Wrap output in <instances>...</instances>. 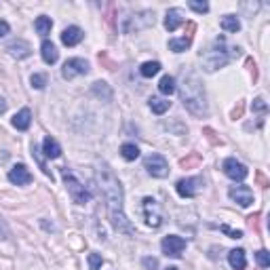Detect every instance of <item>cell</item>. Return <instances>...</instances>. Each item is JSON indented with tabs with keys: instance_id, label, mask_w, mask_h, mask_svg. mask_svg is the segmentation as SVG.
Listing matches in <instances>:
<instances>
[{
	"instance_id": "7402d4cb",
	"label": "cell",
	"mask_w": 270,
	"mask_h": 270,
	"mask_svg": "<svg viewBox=\"0 0 270 270\" xmlns=\"http://www.w3.org/2000/svg\"><path fill=\"white\" fill-rule=\"evenodd\" d=\"M34 28H36V32H38L40 36H47V34L51 32V28H53L51 17H44V15H40L38 19L34 21Z\"/></svg>"
},
{
	"instance_id": "5bb4252c",
	"label": "cell",
	"mask_w": 270,
	"mask_h": 270,
	"mask_svg": "<svg viewBox=\"0 0 270 270\" xmlns=\"http://www.w3.org/2000/svg\"><path fill=\"white\" fill-rule=\"evenodd\" d=\"M83 38H85V32L76 28V25H70V28L61 32V42H64L66 47H74V44H78Z\"/></svg>"
},
{
	"instance_id": "f1b7e54d",
	"label": "cell",
	"mask_w": 270,
	"mask_h": 270,
	"mask_svg": "<svg viewBox=\"0 0 270 270\" xmlns=\"http://www.w3.org/2000/svg\"><path fill=\"white\" fill-rule=\"evenodd\" d=\"M256 258H258V264L262 266V268H268L270 266V254L266 249H260L258 254H256Z\"/></svg>"
},
{
	"instance_id": "d4e9b609",
	"label": "cell",
	"mask_w": 270,
	"mask_h": 270,
	"mask_svg": "<svg viewBox=\"0 0 270 270\" xmlns=\"http://www.w3.org/2000/svg\"><path fill=\"white\" fill-rule=\"evenodd\" d=\"M121 154H123L125 160H135V158L139 156V148L135 146V143H123Z\"/></svg>"
},
{
	"instance_id": "60d3db41",
	"label": "cell",
	"mask_w": 270,
	"mask_h": 270,
	"mask_svg": "<svg viewBox=\"0 0 270 270\" xmlns=\"http://www.w3.org/2000/svg\"><path fill=\"white\" fill-rule=\"evenodd\" d=\"M258 182H260V186H262V188H266V186H268V179H266L262 173H258Z\"/></svg>"
},
{
	"instance_id": "ffe728a7",
	"label": "cell",
	"mask_w": 270,
	"mask_h": 270,
	"mask_svg": "<svg viewBox=\"0 0 270 270\" xmlns=\"http://www.w3.org/2000/svg\"><path fill=\"white\" fill-rule=\"evenodd\" d=\"M220 25L226 32H239L241 30V21H239V17H235V15H224Z\"/></svg>"
},
{
	"instance_id": "4fadbf2b",
	"label": "cell",
	"mask_w": 270,
	"mask_h": 270,
	"mask_svg": "<svg viewBox=\"0 0 270 270\" xmlns=\"http://www.w3.org/2000/svg\"><path fill=\"white\" fill-rule=\"evenodd\" d=\"M6 51H8V55L15 57V59H25V57L32 55V47L25 40H13V42H8L6 44Z\"/></svg>"
},
{
	"instance_id": "9c48e42d",
	"label": "cell",
	"mask_w": 270,
	"mask_h": 270,
	"mask_svg": "<svg viewBox=\"0 0 270 270\" xmlns=\"http://www.w3.org/2000/svg\"><path fill=\"white\" fill-rule=\"evenodd\" d=\"M89 72V64L85 59H80V57H72L68 59L64 68H61V76H64L66 80H72L74 76H80V74H87Z\"/></svg>"
},
{
	"instance_id": "44dd1931",
	"label": "cell",
	"mask_w": 270,
	"mask_h": 270,
	"mask_svg": "<svg viewBox=\"0 0 270 270\" xmlns=\"http://www.w3.org/2000/svg\"><path fill=\"white\" fill-rule=\"evenodd\" d=\"M169 106H171V102L163 100V97H150V110L154 114H165L169 110Z\"/></svg>"
},
{
	"instance_id": "8d00e7d4",
	"label": "cell",
	"mask_w": 270,
	"mask_h": 270,
	"mask_svg": "<svg viewBox=\"0 0 270 270\" xmlns=\"http://www.w3.org/2000/svg\"><path fill=\"white\" fill-rule=\"evenodd\" d=\"M143 266H146L148 270H154L158 266V262H156L154 258H143Z\"/></svg>"
},
{
	"instance_id": "ac0fdd59",
	"label": "cell",
	"mask_w": 270,
	"mask_h": 270,
	"mask_svg": "<svg viewBox=\"0 0 270 270\" xmlns=\"http://www.w3.org/2000/svg\"><path fill=\"white\" fill-rule=\"evenodd\" d=\"M228 262L235 270H245L247 266V258H245V251L243 249H232L228 254Z\"/></svg>"
},
{
	"instance_id": "7bdbcfd3",
	"label": "cell",
	"mask_w": 270,
	"mask_h": 270,
	"mask_svg": "<svg viewBox=\"0 0 270 270\" xmlns=\"http://www.w3.org/2000/svg\"><path fill=\"white\" fill-rule=\"evenodd\" d=\"M167 270H179V268H175V266H171V268H167Z\"/></svg>"
},
{
	"instance_id": "9a60e30c",
	"label": "cell",
	"mask_w": 270,
	"mask_h": 270,
	"mask_svg": "<svg viewBox=\"0 0 270 270\" xmlns=\"http://www.w3.org/2000/svg\"><path fill=\"white\" fill-rule=\"evenodd\" d=\"M182 23H184V13L179 11V8H169L165 15V28L169 32H175Z\"/></svg>"
},
{
	"instance_id": "ba28073f",
	"label": "cell",
	"mask_w": 270,
	"mask_h": 270,
	"mask_svg": "<svg viewBox=\"0 0 270 270\" xmlns=\"http://www.w3.org/2000/svg\"><path fill=\"white\" fill-rule=\"evenodd\" d=\"M160 249H163V254L169 256V258H182L184 249H186V241L182 237L169 235V237L163 239V243H160Z\"/></svg>"
},
{
	"instance_id": "d590c367",
	"label": "cell",
	"mask_w": 270,
	"mask_h": 270,
	"mask_svg": "<svg viewBox=\"0 0 270 270\" xmlns=\"http://www.w3.org/2000/svg\"><path fill=\"white\" fill-rule=\"evenodd\" d=\"M203 133L207 135V139H209L211 143H215V146H218V143H222V139H218V137H215V131H213V129H209V127H207V129H203Z\"/></svg>"
},
{
	"instance_id": "836d02e7",
	"label": "cell",
	"mask_w": 270,
	"mask_h": 270,
	"mask_svg": "<svg viewBox=\"0 0 270 270\" xmlns=\"http://www.w3.org/2000/svg\"><path fill=\"white\" fill-rule=\"evenodd\" d=\"M8 235H11V232H8V226H6V222L0 218V241H6L8 239Z\"/></svg>"
},
{
	"instance_id": "5b68a950",
	"label": "cell",
	"mask_w": 270,
	"mask_h": 270,
	"mask_svg": "<svg viewBox=\"0 0 270 270\" xmlns=\"http://www.w3.org/2000/svg\"><path fill=\"white\" fill-rule=\"evenodd\" d=\"M141 211H143V218H146V224L150 228H158L163 224V209H160V205L154 199L146 196L141 205Z\"/></svg>"
},
{
	"instance_id": "484cf974",
	"label": "cell",
	"mask_w": 270,
	"mask_h": 270,
	"mask_svg": "<svg viewBox=\"0 0 270 270\" xmlns=\"http://www.w3.org/2000/svg\"><path fill=\"white\" fill-rule=\"evenodd\" d=\"M190 42L192 40H188V38H171L169 40V49L173 53H182V51H186L188 47H190Z\"/></svg>"
},
{
	"instance_id": "7c38bea8",
	"label": "cell",
	"mask_w": 270,
	"mask_h": 270,
	"mask_svg": "<svg viewBox=\"0 0 270 270\" xmlns=\"http://www.w3.org/2000/svg\"><path fill=\"white\" fill-rule=\"evenodd\" d=\"M8 182L15 186H25L32 182V173L28 171L25 165H15L11 171H8Z\"/></svg>"
},
{
	"instance_id": "8fae6325",
	"label": "cell",
	"mask_w": 270,
	"mask_h": 270,
	"mask_svg": "<svg viewBox=\"0 0 270 270\" xmlns=\"http://www.w3.org/2000/svg\"><path fill=\"white\" fill-rule=\"evenodd\" d=\"M228 194H230V199L239 203L241 207H249L254 203V190H251L249 186H232Z\"/></svg>"
},
{
	"instance_id": "7a4b0ae2",
	"label": "cell",
	"mask_w": 270,
	"mask_h": 270,
	"mask_svg": "<svg viewBox=\"0 0 270 270\" xmlns=\"http://www.w3.org/2000/svg\"><path fill=\"white\" fill-rule=\"evenodd\" d=\"M179 97L186 106V110L194 116L207 114V102H205V89L199 74L194 72H184L182 85H179Z\"/></svg>"
},
{
	"instance_id": "4316f807",
	"label": "cell",
	"mask_w": 270,
	"mask_h": 270,
	"mask_svg": "<svg viewBox=\"0 0 270 270\" xmlns=\"http://www.w3.org/2000/svg\"><path fill=\"white\" fill-rule=\"evenodd\" d=\"M104 264V258L100 254H89V270H100Z\"/></svg>"
},
{
	"instance_id": "83f0119b",
	"label": "cell",
	"mask_w": 270,
	"mask_h": 270,
	"mask_svg": "<svg viewBox=\"0 0 270 270\" xmlns=\"http://www.w3.org/2000/svg\"><path fill=\"white\" fill-rule=\"evenodd\" d=\"M30 83H32L34 89H44V87H47V76H44V74H32Z\"/></svg>"
},
{
	"instance_id": "6da1fadb",
	"label": "cell",
	"mask_w": 270,
	"mask_h": 270,
	"mask_svg": "<svg viewBox=\"0 0 270 270\" xmlns=\"http://www.w3.org/2000/svg\"><path fill=\"white\" fill-rule=\"evenodd\" d=\"M97 182H100V188L104 190L106 203H108V215H110L112 226L119 232H125V235H135V230L129 224L125 209H123V186L119 182V177L114 175V171L110 167L102 165V169H97Z\"/></svg>"
},
{
	"instance_id": "30bf717a",
	"label": "cell",
	"mask_w": 270,
	"mask_h": 270,
	"mask_svg": "<svg viewBox=\"0 0 270 270\" xmlns=\"http://www.w3.org/2000/svg\"><path fill=\"white\" fill-rule=\"evenodd\" d=\"M222 169H224V173H226L230 179H235V182H243V179L247 177V173H249L247 167L243 163H239L237 158H226Z\"/></svg>"
},
{
	"instance_id": "e575fe53",
	"label": "cell",
	"mask_w": 270,
	"mask_h": 270,
	"mask_svg": "<svg viewBox=\"0 0 270 270\" xmlns=\"http://www.w3.org/2000/svg\"><path fill=\"white\" fill-rule=\"evenodd\" d=\"M254 110H256V112H266V110H268V106H266V102L262 100V97L254 100Z\"/></svg>"
},
{
	"instance_id": "3957f363",
	"label": "cell",
	"mask_w": 270,
	"mask_h": 270,
	"mask_svg": "<svg viewBox=\"0 0 270 270\" xmlns=\"http://www.w3.org/2000/svg\"><path fill=\"white\" fill-rule=\"evenodd\" d=\"M237 55H239V49H226V40L218 38L213 42V47H209L205 53H201V59H203L205 70L213 72L218 68H224L232 57H237Z\"/></svg>"
},
{
	"instance_id": "52a82bcc",
	"label": "cell",
	"mask_w": 270,
	"mask_h": 270,
	"mask_svg": "<svg viewBox=\"0 0 270 270\" xmlns=\"http://www.w3.org/2000/svg\"><path fill=\"white\" fill-rule=\"evenodd\" d=\"M175 190L179 196L184 199H192L203 190V177H186V179H179L175 184Z\"/></svg>"
},
{
	"instance_id": "b9f144b4",
	"label": "cell",
	"mask_w": 270,
	"mask_h": 270,
	"mask_svg": "<svg viewBox=\"0 0 270 270\" xmlns=\"http://www.w3.org/2000/svg\"><path fill=\"white\" fill-rule=\"evenodd\" d=\"M6 110V104H4V100H2V97H0V114H2Z\"/></svg>"
},
{
	"instance_id": "e0dca14e",
	"label": "cell",
	"mask_w": 270,
	"mask_h": 270,
	"mask_svg": "<svg viewBox=\"0 0 270 270\" xmlns=\"http://www.w3.org/2000/svg\"><path fill=\"white\" fill-rule=\"evenodd\" d=\"M40 53H42V59H44V64H55L57 57H59V53H57V47L53 44L51 40H44L42 42V47H40Z\"/></svg>"
},
{
	"instance_id": "d6a6232c",
	"label": "cell",
	"mask_w": 270,
	"mask_h": 270,
	"mask_svg": "<svg viewBox=\"0 0 270 270\" xmlns=\"http://www.w3.org/2000/svg\"><path fill=\"white\" fill-rule=\"evenodd\" d=\"M222 232H224V235H228L230 239H241V237H243V232H241V230H232V228L226 226V224L222 226Z\"/></svg>"
},
{
	"instance_id": "cb8c5ba5",
	"label": "cell",
	"mask_w": 270,
	"mask_h": 270,
	"mask_svg": "<svg viewBox=\"0 0 270 270\" xmlns=\"http://www.w3.org/2000/svg\"><path fill=\"white\" fill-rule=\"evenodd\" d=\"M139 72H141V76L152 78L154 74H158V72H160V64H158V61H146V64H141Z\"/></svg>"
},
{
	"instance_id": "603a6c76",
	"label": "cell",
	"mask_w": 270,
	"mask_h": 270,
	"mask_svg": "<svg viewBox=\"0 0 270 270\" xmlns=\"http://www.w3.org/2000/svg\"><path fill=\"white\" fill-rule=\"evenodd\" d=\"M158 91L163 95L175 93V78L173 76H163V78H160V83H158Z\"/></svg>"
},
{
	"instance_id": "f35d334b",
	"label": "cell",
	"mask_w": 270,
	"mask_h": 270,
	"mask_svg": "<svg viewBox=\"0 0 270 270\" xmlns=\"http://www.w3.org/2000/svg\"><path fill=\"white\" fill-rule=\"evenodd\" d=\"M8 30H11V28H8V23H6V21H0V38H2V36H6Z\"/></svg>"
},
{
	"instance_id": "f546056e",
	"label": "cell",
	"mask_w": 270,
	"mask_h": 270,
	"mask_svg": "<svg viewBox=\"0 0 270 270\" xmlns=\"http://www.w3.org/2000/svg\"><path fill=\"white\" fill-rule=\"evenodd\" d=\"M93 91H95V95H100V97H102V93H104L106 100H110V97H112L110 89L106 87V83H95V85H93Z\"/></svg>"
},
{
	"instance_id": "74e56055",
	"label": "cell",
	"mask_w": 270,
	"mask_h": 270,
	"mask_svg": "<svg viewBox=\"0 0 270 270\" xmlns=\"http://www.w3.org/2000/svg\"><path fill=\"white\" fill-rule=\"evenodd\" d=\"M243 116V102H239V106L232 110V119H241Z\"/></svg>"
},
{
	"instance_id": "277c9868",
	"label": "cell",
	"mask_w": 270,
	"mask_h": 270,
	"mask_svg": "<svg viewBox=\"0 0 270 270\" xmlns=\"http://www.w3.org/2000/svg\"><path fill=\"white\" fill-rule=\"evenodd\" d=\"M61 177H64V182H66L68 194L72 196V201H74L76 205H85V203L91 201V194H89V190L78 182L76 175L72 173L70 169H61Z\"/></svg>"
},
{
	"instance_id": "8992f818",
	"label": "cell",
	"mask_w": 270,
	"mask_h": 270,
	"mask_svg": "<svg viewBox=\"0 0 270 270\" xmlns=\"http://www.w3.org/2000/svg\"><path fill=\"white\" fill-rule=\"evenodd\" d=\"M143 167L152 177H167L169 175V163L163 154H150L143 160Z\"/></svg>"
},
{
	"instance_id": "4dcf8cb0",
	"label": "cell",
	"mask_w": 270,
	"mask_h": 270,
	"mask_svg": "<svg viewBox=\"0 0 270 270\" xmlns=\"http://www.w3.org/2000/svg\"><path fill=\"white\" fill-rule=\"evenodd\" d=\"M188 6H190L192 11H196V13H207V11H209V4H207V2H199V0H190Z\"/></svg>"
},
{
	"instance_id": "2e32d148",
	"label": "cell",
	"mask_w": 270,
	"mask_h": 270,
	"mask_svg": "<svg viewBox=\"0 0 270 270\" xmlns=\"http://www.w3.org/2000/svg\"><path fill=\"white\" fill-rule=\"evenodd\" d=\"M30 123H32V112L28 110V108H23V110H19L15 116H13V127L15 129H19V131H25L30 127Z\"/></svg>"
},
{
	"instance_id": "ab89813d",
	"label": "cell",
	"mask_w": 270,
	"mask_h": 270,
	"mask_svg": "<svg viewBox=\"0 0 270 270\" xmlns=\"http://www.w3.org/2000/svg\"><path fill=\"white\" fill-rule=\"evenodd\" d=\"M247 66L251 68V72H254V83H256V80H258V70H256V64H254L251 59H247Z\"/></svg>"
},
{
	"instance_id": "1f68e13d",
	"label": "cell",
	"mask_w": 270,
	"mask_h": 270,
	"mask_svg": "<svg viewBox=\"0 0 270 270\" xmlns=\"http://www.w3.org/2000/svg\"><path fill=\"white\" fill-rule=\"evenodd\" d=\"M199 163H201V154H196V152H194V154H192L190 158H184V160H182V167H184V169H188V167L199 165Z\"/></svg>"
},
{
	"instance_id": "d6986e66",
	"label": "cell",
	"mask_w": 270,
	"mask_h": 270,
	"mask_svg": "<svg viewBox=\"0 0 270 270\" xmlns=\"http://www.w3.org/2000/svg\"><path fill=\"white\" fill-rule=\"evenodd\" d=\"M42 152H44V156L47 158H57L61 154V146L53 139V137H44L42 141Z\"/></svg>"
}]
</instances>
